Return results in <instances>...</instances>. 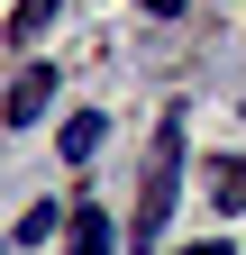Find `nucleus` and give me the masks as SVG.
<instances>
[{"label": "nucleus", "mask_w": 246, "mask_h": 255, "mask_svg": "<svg viewBox=\"0 0 246 255\" xmlns=\"http://www.w3.org/2000/svg\"><path fill=\"white\" fill-rule=\"evenodd\" d=\"M173 201H182V110H164L155 137H146V182H137V219H128V237L155 246L164 219H173Z\"/></svg>", "instance_id": "nucleus-1"}, {"label": "nucleus", "mask_w": 246, "mask_h": 255, "mask_svg": "<svg viewBox=\"0 0 246 255\" xmlns=\"http://www.w3.org/2000/svg\"><path fill=\"white\" fill-rule=\"evenodd\" d=\"M55 101V64H27V73L9 82V101H0V128H37Z\"/></svg>", "instance_id": "nucleus-2"}, {"label": "nucleus", "mask_w": 246, "mask_h": 255, "mask_svg": "<svg viewBox=\"0 0 246 255\" xmlns=\"http://www.w3.org/2000/svg\"><path fill=\"white\" fill-rule=\"evenodd\" d=\"M64 255H110V210H101V201H73V228H64Z\"/></svg>", "instance_id": "nucleus-3"}, {"label": "nucleus", "mask_w": 246, "mask_h": 255, "mask_svg": "<svg viewBox=\"0 0 246 255\" xmlns=\"http://www.w3.org/2000/svg\"><path fill=\"white\" fill-rule=\"evenodd\" d=\"M101 137H110V119H101V110H73V119H64V164H91Z\"/></svg>", "instance_id": "nucleus-4"}, {"label": "nucleus", "mask_w": 246, "mask_h": 255, "mask_svg": "<svg viewBox=\"0 0 246 255\" xmlns=\"http://www.w3.org/2000/svg\"><path fill=\"white\" fill-rule=\"evenodd\" d=\"M55 9H64V0H18V9H9V46H37L55 27Z\"/></svg>", "instance_id": "nucleus-5"}, {"label": "nucleus", "mask_w": 246, "mask_h": 255, "mask_svg": "<svg viewBox=\"0 0 246 255\" xmlns=\"http://www.w3.org/2000/svg\"><path fill=\"white\" fill-rule=\"evenodd\" d=\"M210 201H219V210H246V155H219V164H210Z\"/></svg>", "instance_id": "nucleus-6"}, {"label": "nucleus", "mask_w": 246, "mask_h": 255, "mask_svg": "<svg viewBox=\"0 0 246 255\" xmlns=\"http://www.w3.org/2000/svg\"><path fill=\"white\" fill-rule=\"evenodd\" d=\"M55 228H73V210H64V201H37V210L18 219V246H46Z\"/></svg>", "instance_id": "nucleus-7"}, {"label": "nucleus", "mask_w": 246, "mask_h": 255, "mask_svg": "<svg viewBox=\"0 0 246 255\" xmlns=\"http://www.w3.org/2000/svg\"><path fill=\"white\" fill-rule=\"evenodd\" d=\"M173 255H228V246L219 237H192V246H173Z\"/></svg>", "instance_id": "nucleus-8"}, {"label": "nucleus", "mask_w": 246, "mask_h": 255, "mask_svg": "<svg viewBox=\"0 0 246 255\" xmlns=\"http://www.w3.org/2000/svg\"><path fill=\"white\" fill-rule=\"evenodd\" d=\"M137 9H146V18H173V9H182V0H137Z\"/></svg>", "instance_id": "nucleus-9"}]
</instances>
